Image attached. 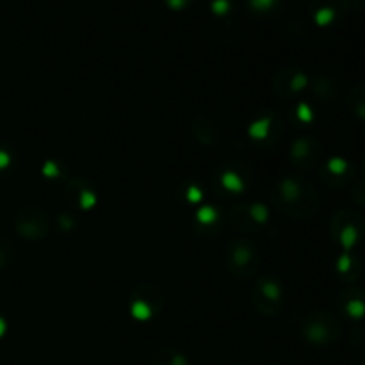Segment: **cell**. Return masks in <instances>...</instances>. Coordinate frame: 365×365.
<instances>
[{"label": "cell", "instance_id": "cell-23", "mask_svg": "<svg viewBox=\"0 0 365 365\" xmlns=\"http://www.w3.org/2000/svg\"><path fill=\"white\" fill-rule=\"evenodd\" d=\"M248 6L257 16H269L280 7V0H248Z\"/></svg>", "mask_w": 365, "mask_h": 365}, {"label": "cell", "instance_id": "cell-16", "mask_svg": "<svg viewBox=\"0 0 365 365\" xmlns=\"http://www.w3.org/2000/svg\"><path fill=\"white\" fill-rule=\"evenodd\" d=\"M349 11L346 0H314L310 6L314 24L317 27H330Z\"/></svg>", "mask_w": 365, "mask_h": 365}, {"label": "cell", "instance_id": "cell-27", "mask_svg": "<svg viewBox=\"0 0 365 365\" xmlns=\"http://www.w3.org/2000/svg\"><path fill=\"white\" fill-rule=\"evenodd\" d=\"M232 9L230 0H212L210 2V11H212L216 16H227Z\"/></svg>", "mask_w": 365, "mask_h": 365}, {"label": "cell", "instance_id": "cell-3", "mask_svg": "<svg viewBox=\"0 0 365 365\" xmlns=\"http://www.w3.org/2000/svg\"><path fill=\"white\" fill-rule=\"evenodd\" d=\"M299 331L309 344L317 346V348H327V346L335 344L341 339L342 323L334 312L316 310V312H310L303 317Z\"/></svg>", "mask_w": 365, "mask_h": 365}, {"label": "cell", "instance_id": "cell-2", "mask_svg": "<svg viewBox=\"0 0 365 365\" xmlns=\"http://www.w3.org/2000/svg\"><path fill=\"white\" fill-rule=\"evenodd\" d=\"M262 255L252 239L237 237L228 241L225 248V266L232 278L239 282H248L259 273Z\"/></svg>", "mask_w": 365, "mask_h": 365}, {"label": "cell", "instance_id": "cell-4", "mask_svg": "<svg viewBox=\"0 0 365 365\" xmlns=\"http://www.w3.org/2000/svg\"><path fill=\"white\" fill-rule=\"evenodd\" d=\"M252 182V171L245 163L228 160L221 164L212 175V189L217 196L227 200L239 198L245 195Z\"/></svg>", "mask_w": 365, "mask_h": 365}, {"label": "cell", "instance_id": "cell-14", "mask_svg": "<svg viewBox=\"0 0 365 365\" xmlns=\"http://www.w3.org/2000/svg\"><path fill=\"white\" fill-rule=\"evenodd\" d=\"M64 196L71 207L84 210V212L91 210L98 202L95 187L82 178H68L66 184H64Z\"/></svg>", "mask_w": 365, "mask_h": 365}, {"label": "cell", "instance_id": "cell-18", "mask_svg": "<svg viewBox=\"0 0 365 365\" xmlns=\"http://www.w3.org/2000/svg\"><path fill=\"white\" fill-rule=\"evenodd\" d=\"M191 132H192V138L203 146H214L217 145V141H220V130H217L212 118L207 116L205 113H198L195 118H192Z\"/></svg>", "mask_w": 365, "mask_h": 365}, {"label": "cell", "instance_id": "cell-9", "mask_svg": "<svg viewBox=\"0 0 365 365\" xmlns=\"http://www.w3.org/2000/svg\"><path fill=\"white\" fill-rule=\"evenodd\" d=\"M14 232L27 241H43L50 234V220L45 210L36 205H25L14 214Z\"/></svg>", "mask_w": 365, "mask_h": 365}, {"label": "cell", "instance_id": "cell-24", "mask_svg": "<svg viewBox=\"0 0 365 365\" xmlns=\"http://www.w3.org/2000/svg\"><path fill=\"white\" fill-rule=\"evenodd\" d=\"M16 164V153L9 145H2L0 143V173H7Z\"/></svg>", "mask_w": 365, "mask_h": 365}, {"label": "cell", "instance_id": "cell-30", "mask_svg": "<svg viewBox=\"0 0 365 365\" xmlns=\"http://www.w3.org/2000/svg\"><path fill=\"white\" fill-rule=\"evenodd\" d=\"M11 262V250L6 242H0V271L6 269Z\"/></svg>", "mask_w": 365, "mask_h": 365}, {"label": "cell", "instance_id": "cell-7", "mask_svg": "<svg viewBox=\"0 0 365 365\" xmlns=\"http://www.w3.org/2000/svg\"><path fill=\"white\" fill-rule=\"evenodd\" d=\"M164 292L155 284H141L130 292L128 309L135 321H152L163 312L164 309Z\"/></svg>", "mask_w": 365, "mask_h": 365}, {"label": "cell", "instance_id": "cell-8", "mask_svg": "<svg viewBox=\"0 0 365 365\" xmlns=\"http://www.w3.org/2000/svg\"><path fill=\"white\" fill-rule=\"evenodd\" d=\"M227 221L234 230L246 234L260 232L269 225V209L262 202H242L232 207Z\"/></svg>", "mask_w": 365, "mask_h": 365}, {"label": "cell", "instance_id": "cell-33", "mask_svg": "<svg viewBox=\"0 0 365 365\" xmlns=\"http://www.w3.org/2000/svg\"><path fill=\"white\" fill-rule=\"evenodd\" d=\"M349 9H365V0H346Z\"/></svg>", "mask_w": 365, "mask_h": 365}, {"label": "cell", "instance_id": "cell-22", "mask_svg": "<svg viewBox=\"0 0 365 365\" xmlns=\"http://www.w3.org/2000/svg\"><path fill=\"white\" fill-rule=\"evenodd\" d=\"M152 365H189L187 356L177 348L157 349L152 359Z\"/></svg>", "mask_w": 365, "mask_h": 365}, {"label": "cell", "instance_id": "cell-29", "mask_svg": "<svg viewBox=\"0 0 365 365\" xmlns=\"http://www.w3.org/2000/svg\"><path fill=\"white\" fill-rule=\"evenodd\" d=\"M43 175L48 178H53V180H57V178L63 175V170H59V166H57V163H53V160H48V163H45V166H43Z\"/></svg>", "mask_w": 365, "mask_h": 365}, {"label": "cell", "instance_id": "cell-10", "mask_svg": "<svg viewBox=\"0 0 365 365\" xmlns=\"http://www.w3.org/2000/svg\"><path fill=\"white\" fill-rule=\"evenodd\" d=\"M248 135L259 150H271L280 143L284 135V121L274 110H267L259 114L250 123Z\"/></svg>", "mask_w": 365, "mask_h": 365}, {"label": "cell", "instance_id": "cell-15", "mask_svg": "<svg viewBox=\"0 0 365 365\" xmlns=\"http://www.w3.org/2000/svg\"><path fill=\"white\" fill-rule=\"evenodd\" d=\"M225 227V216L214 205H205L195 214V232L202 239H214Z\"/></svg>", "mask_w": 365, "mask_h": 365}, {"label": "cell", "instance_id": "cell-11", "mask_svg": "<svg viewBox=\"0 0 365 365\" xmlns=\"http://www.w3.org/2000/svg\"><path fill=\"white\" fill-rule=\"evenodd\" d=\"M356 177V170L344 157H330L319 166V178L328 187H346Z\"/></svg>", "mask_w": 365, "mask_h": 365}, {"label": "cell", "instance_id": "cell-32", "mask_svg": "<svg viewBox=\"0 0 365 365\" xmlns=\"http://www.w3.org/2000/svg\"><path fill=\"white\" fill-rule=\"evenodd\" d=\"M59 227H63L64 230H70V228L73 227V220H71V217H68L66 214H64V216L59 217Z\"/></svg>", "mask_w": 365, "mask_h": 365}, {"label": "cell", "instance_id": "cell-17", "mask_svg": "<svg viewBox=\"0 0 365 365\" xmlns=\"http://www.w3.org/2000/svg\"><path fill=\"white\" fill-rule=\"evenodd\" d=\"M337 307L346 317L351 321H360L365 317V291L360 287H346L339 294Z\"/></svg>", "mask_w": 365, "mask_h": 365}, {"label": "cell", "instance_id": "cell-20", "mask_svg": "<svg viewBox=\"0 0 365 365\" xmlns=\"http://www.w3.org/2000/svg\"><path fill=\"white\" fill-rule=\"evenodd\" d=\"M335 271H337V277L341 278L346 284H353L360 278V273H362V260L351 252H344L337 259V264H335Z\"/></svg>", "mask_w": 365, "mask_h": 365}, {"label": "cell", "instance_id": "cell-12", "mask_svg": "<svg viewBox=\"0 0 365 365\" xmlns=\"http://www.w3.org/2000/svg\"><path fill=\"white\" fill-rule=\"evenodd\" d=\"M310 77L296 66H285L277 71L273 78V89L282 98H294L303 89L309 88Z\"/></svg>", "mask_w": 365, "mask_h": 365}, {"label": "cell", "instance_id": "cell-26", "mask_svg": "<svg viewBox=\"0 0 365 365\" xmlns=\"http://www.w3.org/2000/svg\"><path fill=\"white\" fill-rule=\"evenodd\" d=\"M182 195H184V198L187 200V202H191V203H198L200 200L203 198L202 189H200L198 185H195V184L184 185V191H182Z\"/></svg>", "mask_w": 365, "mask_h": 365}, {"label": "cell", "instance_id": "cell-28", "mask_svg": "<svg viewBox=\"0 0 365 365\" xmlns=\"http://www.w3.org/2000/svg\"><path fill=\"white\" fill-rule=\"evenodd\" d=\"M351 200L356 205L364 207L365 205V180L356 182L351 187Z\"/></svg>", "mask_w": 365, "mask_h": 365}, {"label": "cell", "instance_id": "cell-5", "mask_svg": "<svg viewBox=\"0 0 365 365\" xmlns=\"http://www.w3.org/2000/svg\"><path fill=\"white\" fill-rule=\"evenodd\" d=\"M331 239L344 252H351L365 235V217L353 209H341L330 221Z\"/></svg>", "mask_w": 365, "mask_h": 365}, {"label": "cell", "instance_id": "cell-19", "mask_svg": "<svg viewBox=\"0 0 365 365\" xmlns=\"http://www.w3.org/2000/svg\"><path fill=\"white\" fill-rule=\"evenodd\" d=\"M309 88L314 98H316L319 103L335 102L339 93H341V88H339L337 82H335L331 77H327V75H316V77L310 78Z\"/></svg>", "mask_w": 365, "mask_h": 365}, {"label": "cell", "instance_id": "cell-25", "mask_svg": "<svg viewBox=\"0 0 365 365\" xmlns=\"http://www.w3.org/2000/svg\"><path fill=\"white\" fill-rule=\"evenodd\" d=\"M294 121L298 125H302V127H305V125L312 123V121H314V113H312V109H310L309 103L299 102L298 106H296V109H294Z\"/></svg>", "mask_w": 365, "mask_h": 365}, {"label": "cell", "instance_id": "cell-31", "mask_svg": "<svg viewBox=\"0 0 365 365\" xmlns=\"http://www.w3.org/2000/svg\"><path fill=\"white\" fill-rule=\"evenodd\" d=\"M192 2H195V0H164V4H166L171 11H184L187 9Z\"/></svg>", "mask_w": 365, "mask_h": 365}, {"label": "cell", "instance_id": "cell-35", "mask_svg": "<svg viewBox=\"0 0 365 365\" xmlns=\"http://www.w3.org/2000/svg\"><path fill=\"white\" fill-rule=\"evenodd\" d=\"M362 365H365V360H364V364H362Z\"/></svg>", "mask_w": 365, "mask_h": 365}, {"label": "cell", "instance_id": "cell-6", "mask_svg": "<svg viewBox=\"0 0 365 365\" xmlns=\"http://www.w3.org/2000/svg\"><path fill=\"white\" fill-rule=\"evenodd\" d=\"M252 305L262 317H274L285 305L284 285L274 277H262L252 287Z\"/></svg>", "mask_w": 365, "mask_h": 365}, {"label": "cell", "instance_id": "cell-21", "mask_svg": "<svg viewBox=\"0 0 365 365\" xmlns=\"http://www.w3.org/2000/svg\"><path fill=\"white\" fill-rule=\"evenodd\" d=\"M346 107L353 116L359 120H365V86L356 84L349 89L348 96H346Z\"/></svg>", "mask_w": 365, "mask_h": 365}, {"label": "cell", "instance_id": "cell-13", "mask_svg": "<svg viewBox=\"0 0 365 365\" xmlns=\"http://www.w3.org/2000/svg\"><path fill=\"white\" fill-rule=\"evenodd\" d=\"M321 155H323V148L314 138H298L296 141H292L291 150H289L291 164L302 171H309L319 166Z\"/></svg>", "mask_w": 365, "mask_h": 365}, {"label": "cell", "instance_id": "cell-1", "mask_svg": "<svg viewBox=\"0 0 365 365\" xmlns=\"http://www.w3.org/2000/svg\"><path fill=\"white\" fill-rule=\"evenodd\" d=\"M271 203L284 216L292 220H309L321 207L319 192L307 178L287 175L271 187Z\"/></svg>", "mask_w": 365, "mask_h": 365}, {"label": "cell", "instance_id": "cell-34", "mask_svg": "<svg viewBox=\"0 0 365 365\" xmlns=\"http://www.w3.org/2000/svg\"><path fill=\"white\" fill-rule=\"evenodd\" d=\"M6 331H7V321H6V317H4L2 314H0V339H2L4 335H6Z\"/></svg>", "mask_w": 365, "mask_h": 365}]
</instances>
